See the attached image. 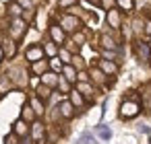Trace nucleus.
<instances>
[{
  "instance_id": "15",
  "label": "nucleus",
  "mask_w": 151,
  "mask_h": 144,
  "mask_svg": "<svg viewBox=\"0 0 151 144\" xmlns=\"http://www.w3.org/2000/svg\"><path fill=\"white\" fill-rule=\"evenodd\" d=\"M99 43H101V50H114V52H118V43H116L108 33L99 35Z\"/></svg>"
},
{
  "instance_id": "12",
  "label": "nucleus",
  "mask_w": 151,
  "mask_h": 144,
  "mask_svg": "<svg viewBox=\"0 0 151 144\" xmlns=\"http://www.w3.org/2000/svg\"><path fill=\"white\" fill-rule=\"evenodd\" d=\"M13 132H15L19 138H25V136H29V126H27V121L19 117V119L13 123Z\"/></svg>"
},
{
  "instance_id": "13",
  "label": "nucleus",
  "mask_w": 151,
  "mask_h": 144,
  "mask_svg": "<svg viewBox=\"0 0 151 144\" xmlns=\"http://www.w3.org/2000/svg\"><path fill=\"white\" fill-rule=\"evenodd\" d=\"M68 101L73 103V107L75 109H81V107H85V97L77 91V89H73L70 93H68Z\"/></svg>"
},
{
  "instance_id": "19",
  "label": "nucleus",
  "mask_w": 151,
  "mask_h": 144,
  "mask_svg": "<svg viewBox=\"0 0 151 144\" xmlns=\"http://www.w3.org/2000/svg\"><path fill=\"white\" fill-rule=\"evenodd\" d=\"M2 52H4V56L13 58L15 52H17V41H15V39H6V41H2Z\"/></svg>"
},
{
  "instance_id": "37",
  "label": "nucleus",
  "mask_w": 151,
  "mask_h": 144,
  "mask_svg": "<svg viewBox=\"0 0 151 144\" xmlns=\"http://www.w3.org/2000/svg\"><path fill=\"white\" fill-rule=\"evenodd\" d=\"M139 130H141V132H145V134H149V128H147L145 123H141V126H139Z\"/></svg>"
},
{
  "instance_id": "39",
  "label": "nucleus",
  "mask_w": 151,
  "mask_h": 144,
  "mask_svg": "<svg viewBox=\"0 0 151 144\" xmlns=\"http://www.w3.org/2000/svg\"><path fill=\"white\" fill-rule=\"evenodd\" d=\"M2 60H4V52H2V45H0V64H2Z\"/></svg>"
},
{
  "instance_id": "29",
  "label": "nucleus",
  "mask_w": 151,
  "mask_h": 144,
  "mask_svg": "<svg viewBox=\"0 0 151 144\" xmlns=\"http://www.w3.org/2000/svg\"><path fill=\"white\" fill-rule=\"evenodd\" d=\"M9 13H11V17H21V15H23V9H21L17 2H11V4H9Z\"/></svg>"
},
{
  "instance_id": "27",
  "label": "nucleus",
  "mask_w": 151,
  "mask_h": 144,
  "mask_svg": "<svg viewBox=\"0 0 151 144\" xmlns=\"http://www.w3.org/2000/svg\"><path fill=\"white\" fill-rule=\"evenodd\" d=\"M89 74H91V78H93L95 82H99V84H104V82H106V74H104L99 68H91V72H89Z\"/></svg>"
},
{
  "instance_id": "4",
  "label": "nucleus",
  "mask_w": 151,
  "mask_h": 144,
  "mask_svg": "<svg viewBox=\"0 0 151 144\" xmlns=\"http://www.w3.org/2000/svg\"><path fill=\"white\" fill-rule=\"evenodd\" d=\"M29 134H31V140L35 144H46V128L40 119L31 121V128H29Z\"/></svg>"
},
{
  "instance_id": "36",
  "label": "nucleus",
  "mask_w": 151,
  "mask_h": 144,
  "mask_svg": "<svg viewBox=\"0 0 151 144\" xmlns=\"http://www.w3.org/2000/svg\"><path fill=\"white\" fill-rule=\"evenodd\" d=\"M101 2V6L106 9V11H110V9H114V4H116V0H99Z\"/></svg>"
},
{
  "instance_id": "7",
  "label": "nucleus",
  "mask_w": 151,
  "mask_h": 144,
  "mask_svg": "<svg viewBox=\"0 0 151 144\" xmlns=\"http://www.w3.org/2000/svg\"><path fill=\"white\" fill-rule=\"evenodd\" d=\"M77 91L85 97V101H91V99H93V93H95V89H93V84H91L89 80L77 82Z\"/></svg>"
},
{
  "instance_id": "32",
  "label": "nucleus",
  "mask_w": 151,
  "mask_h": 144,
  "mask_svg": "<svg viewBox=\"0 0 151 144\" xmlns=\"http://www.w3.org/2000/svg\"><path fill=\"white\" fill-rule=\"evenodd\" d=\"M79 0H58V9H70V6H77Z\"/></svg>"
},
{
  "instance_id": "14",
  "label": "nucleus",
  "mask_w": 151,
  "mask_h": 144,
  "mask_svg": "<svg viewBox=\"0 0 151 144\" xmlns=\"http://www.w3.org/2000/svg\"><path fill=\"white\" fill-rule=\"evenodd\" d=\"M46 70H50V66H48V60H46V58H42V60H37V62H31V72H33L35 76H42Z\"/></svg>"
},
{
  "instance_id": "16",
  "label": "nucleus",
  "mask_w": 151,
  "mask_h": 144,
  "mask_svg": "<svg viewBox=\"0 0 151 144\" xmlns=\"http://www.w3.org/2000/svg\"><path fill=\"white\" fill-rule=\"evenodd\" d=\"M62 76L73 84V82H77V68L73 66V64H64L62 66Z\"/></svg>"
},
{
  "instance_id": "9",
  "label": "nucleus",
  "mask_w": 151,
  "mask_h": 144,
  "mask_svg": "<svg viewBox=\"0 0 151 144\" xmlns=\"http://www.w3.org/2000/svg\"><path fill=\"white\" fill-rule=\"evenodd\" d=\"M40 82L46 84V87H50V89H56V84H58V74L52 72V70H46V72L40 76Z\"/></svg>"
},
{
  "instance_id": "22",
  "label": "nucleus",
  "mask_w": 151,
  "mask_h": 144,
  "mask_svg": "<svg viewBox=\"0 0 151 144\" xmlns=\"http://www.w3.org/2000/svg\"><path fill=\"white\" fill-rule=\"evenodd\" d=\"M11 89H13V82H11L9 74H2V76H0V95H4V93H9Z\"/></svg>"
},
{
  "instance_id": "28",
  "label": "nucleus",
  "mask_w": 151,
  "mask_h": 144,
  "mask_svg": "<svg viewBox=\"0 0 151 144\" xmlns=\"http://www.w3.org/2000/svg\"><path fill=\"white\" fill-rule=\"evenodd\" d=\"M56 89H58L60 93H70V82H68L64 76H58V84H56Z\"/></svg>"
},
{
  "instance_id": "18",
  "label": "nucleus",
  "mask_w": 151,
  "mask_h": 144,
  "mask_svg": "<svg viewBox=\"0 0 151 144\" xmlns=\"http://www.w3.org/2000/svg\"><path fill=\"white\" fill-rule=\"evenodd\" d=\"M21 119H25L27 123H31V121H35V119H37V115H35V111L31 109V105H29V103H25V105H23V111H21Z\"/></svg>"
},
{
  "instance_id": "2",
  "label": "nucleus",
  "mask_w": 151,
  "mask_h": 144,
  "mask_svg": "<svg viewBox=\"0 0 151 144\" xmlns=\"http://www.w3.org/2000/svg\"><path fill=\"white\" fill-rule=\"evenodd\" d=\"M58 25L62 27L64 33H75L81 29V19L77 15H70V13H64L58 17Z\"/></svg>"
},
{
  "instance_id": "17",
  "label": "nucleus",
  "mask_w": 151,
  "mask_h": 144,
  "mask_svg": "<svg viewBox=\"0 0 151 144\" xmlns=\"http://www.w3.org/2000/svg\"><path fill=\"white\" fill-rule=\"evenodd\" d=\"M35 97H37V99H40V101H48V99H50V97H52V89H50V87H46V84H42V82H40V84H37V87H35Z\"/></svg>"
},
{
  "instance_id": "31",
  "label": "nucleus",
  "mask_w": 151,
  "mask_h": 144,
  "mask_svg": "<svg viewBox=\"0 0 151 144\" xmlns=\"http://www.w3.org/2000/svg\"><path fill=\"white\" fill-rule=\"evenodd\" d=\"M70 64L77 68V72H79V70H83V66H85V62H83V58H81V56H73Z\"/></svg>"
},
{
  "instance_id": "30",
  "label": "nucleus",
  "mask_w": 151,
  "mask_h": 144,
  "mask_svg": "<svg viewBox=\"0 0 151 144\" xmlns=\"http://www.w3.org/2000/svg\"><path fill=\"white\" fill-rule=\"evenodd\" d=\"M79 142H81V144H97V142H95V138L91 136V132H83V134H81V138H79Z\"/></svg>"
},
{
  "instance_id": "6",
  "label": "nucleus",
  "mask_w": 151,
  "mask_h": 144,
  "mask_svg": "<svg viewBox=\"0 0 151 144\" xmlns=\"http://www.w3.org/2000/svg\"><path fill=\"white\" fill-rule=\"evenodd\" d=\"M46 54H44V48L42 45H37V43H33V45H29L27 50H25V60L31 64V62H37V60H42Z\"/></svg>"
},
{
  "instance_id": "23",
  "label": "nucleus",
  "mask_w": 151,
  "mask_h": 144,
  "mask_svg": "<svg viewBox=\"0 0 151 144\" xmlns=\"http://www.w3.org/2000/svg\"><path fill=\"white\" fill-rule=\"evenodd\" d=\"M137 54H139V58H141V60H149L151 50H149V45H147V43H137Z\"/></svg>"
},
{
  "instance_id": "35",
  "label": "nucleus",
  "mask_w": 151,
  "mask_h": 144,
  "mask_svg": "<svg viewBox=\"0 0 151 144\" xmlns=\"http://www.w3.org/2000/svg\"><path fill=\"white\" fill-rule=\"evenodd\" d=\"M116 4L124 11H132V0H116Z\"/></svg>"
},
{
  "instance_id": "20",
  "label": "nucleus",
  "mask_w": 151,
  "mask_h": 144,
  "mask_svg": "<svg viewBox=\"0 0 151 144\" xmlns=\"http://www.w3.org/2000/svg\"><path fill=\"white\" fill-rule=\"evenodd\" d=\"M95 132H97V136H99V140H104V142H108V140L112 138V130H110L108 126H104V123H99V126H95Z\"/></svg>"
},
{
  "instance_id": "24",
  "label": "nucleus",
  "mask_w": 151,
  "mask_h": 144,
  "mask_svg": "<svg viewBox=\"0 0 151 144\" xmlns=\"http://www.w3.org/2000/svg\"><path fill=\"white\" fill-rule=\"evenodd\" d=\"M56 56L60 58L62 64H70V60H73V54H70L66 48H58V54H56Z\"/></svg>"
},
{
  "instance_id": "3",
  "label": "nucleus",
  "mask_w": 151,
  "mask_h": 144,
  "mask_svg": "<svg viewBox=\"0 0 151 144\" xmlns=\"http://www.w3.org/2000/svg\"><path fill=\"white\" fill-rule=\"evenodd\" d=\"M139 111H141V105L134 99H124L122 105H120V117L122 119H132V117L139 115Z\"/></svg>"
},
{
  "instance_id": "34",
  "label": "nucleus",
  "mask_w": 151,
  "mask_h": 144,
  "mask_svg": "<svg viewBox=\"0 0 151 144\" xmlns=\"http://www.w3.org/2000/svg\"><path fill=\"white\" fill-rule=\"evenodd\" d=\"M15 2L23 9V11H33V4H31V0H15Z\"/></svg>"
},
{
  "instance_id": "26",
  "label": "nucleus",
  "mask_w": 151,
  "mask_h": 144,
  "mask_svg": "<svg viewBox=\"0 0 151 144\" xmlns=\"http://www.w3.org/2000/svg\"><path fill=\"white\" fill-rule=\"evenodd\" d=\"M42 48H44V54H48V56H52V58L58 54V45H56L54 41H46V45H42Z\"/></svg>"
},
{
  "instance_id": "8",
  "label": "nucleus",
  "mask_w": 151,
  "mask_h": 144,
  "mask_svg": "<svg viewBox=\"0 0 151 144\" xmlns=\"http://www.w3.org/2000/svg\"><path fill=\"white\" fill-rule=\"evenodd\" d=\"M106 21H108V25H110L112 29H118V27L122 25V15H120V11H116V9H110V11H108V17H106Z\"/></svg>"
},
{
  "instance_id": "25",
  "label": "nucleus",
  "mask_w": 151,
  "mask_h": 144,
  "mask_svg": "<svg viewBox=\"0 0 151 144\" xmlns=\"http://www.w3.org/2000/svg\"><path fill=\"white\" fill-rule=\"evenodd\" d=\"M48 66H50V70H52V72H56V74H58V72H62V66H64V64L60 62V58H58V56H54L52 60H48Z\"/></svg>"
},
{
  "instance_id": "40",
  "label": "nucleus",
  "mask_w": 151,
  "mask_h": 144,
  "mask_svg": "<svg viewBox=\"0 0 151 144\" xmlns=\"http://www.w3.org/2000/svg\"><path fill=\"white\" fill-rule=\"evenodd\" d=\"M0 97H2V95H0Z\"/></svg>"
},
{
  "instance_id": "5",
  "label": "nucleus",
  "mask_w": 151,
  "mask_h": 144,
  "mask_svg": "<svg viewBox=\"0 0 151 144\" xmlns=\"http://www.w3.org/2000/svg\"><path fill=\"white\" fill-rule=\"evenodd\" d=\"M48 33H50V41H54L56 45H62L66 41V33L62 31V27L58 23H52L50 29H48Z\"/></svg>"
},
{
  "instance_id": "21",
  "label": "nucleus",
  "mask_w": 151,
  "mask_h": 144,
  "mask_svg": "<svg viewBox=\"0 0 151 144\" xmlns=\"http://www.w3.org/2000/svg\"><path fill=\"white\" fill-rule=\"evenodd\" d=\"M27 103L31 105V109L35 111V115H37V117H40V115H44V101H40L37 97H31Z\"/></svg>"
},
{
  "instance_id": "33",
  "label": "nucleus",
  "mask_w": 151,
  "mask_h": 144,
  "mask_svg": "<svg viewBox=\"0 0 151 144\" xmlns=\"http://www.w3.org/2000/svg\"><path fill=\"white\" fill-rule=\"evenodd\" d=\"M19 136L15 134V132H11V134H6V138H4V144H19Z\"/></svg>"
},
{
  "instance_id": "11",
  "label": "nucleus",
  "mask_w": 151,
  "mask_h": 144,
  "mask_svg": "<svg viewBox=\"0 0 151 144\" xmlns=\"http://www.w3.org/2000/svg\"><path fill=\"white\" fill-rule=\"evenodd\" d=\"M56 109H58V113H60L64 119H70V117L75 115V107H73V103H70L68 99H64V101H62Z\"/></svg>"
},
{
  "instance_id": "38",
  "label": "nucleus",
  "mask_w": 151,
  "mask_h": 144,
  "mask_svg": "<svg viewBox=\"0 0 151 144\" xmlns=\"http://www.w3.org/2000/svg\"><path fill=\"white\" fill-rule=\"evenodd\" d=\"M145 33H149V35H151V21L145 25Z\"/></svg>"
},
{
  "instance_id": "10",
  "label": "nucleus",
  "mask_w": 151,
  "mask_h": 144,
  "mask_svg": "<svg viewBox=\"0 0 151 144\" xmlns=\"http://www.w3.org/2000/svg\"><path fill=\"white\" fill-rule=\"evenodd\" d=\"M97 68H99L106 76H114V74L118 72V66H116V62H114V60H101Z\"/></svg>"
},
{
  "instance_id": "1",
  "label": "nucleus",
  "mask_w": 151,
  "mask_h": 144,
  "mask_svg": "<svg viewBox=\"0 0 151 144\" xmlns=\"http://www.w3.org/2000/svg\"><path fill=\"white\" fill-rule=\"evenodd\" d=\"M27 21L23 19V17H11V25H9V35H11V39H15V41H21L23 37H25V33H27Z\"/></svg>"
}]
</instances>
